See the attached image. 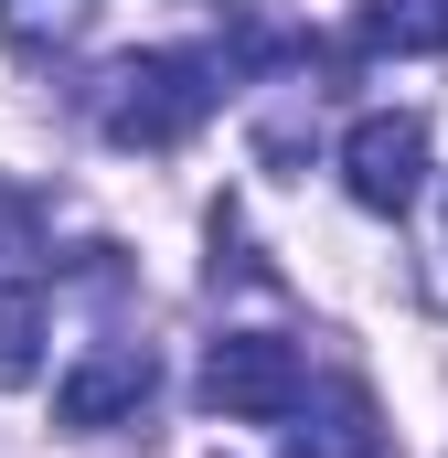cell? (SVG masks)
Segmentation results:
<instances>
[{
	"label": "cell",
	"instance_id": "6",
	"mask_svg": "<svg viewBox=\"0 0 448 458\" xmlns=\"http://www.w3.org/2000/svg\"><path fill=\"white\" fill-rule=\"evenodd\" d=\"M352 43L363 54H448V0H363Z\"/></svg>",
	"mask_w": 448,
	"mask_h": 458
},
{
	"label": "cell",
	"instance_id": "5",
	"mask_svg": "<svg viewBox=\"0 0 448 458\" xmlns=\"http://www.w3.org/2000/svg\"><path fill=\"white\" fill-rule=\"evenodd\" d=\"M299 416H310V427H289V458H384V437H374V405H363L352 384L299 394Z\"/></svg>",
	"mask_w": 448,
	"mask_h": 458
},
{
	"label": "cell",
	"instance_id": "8",
	"mask_svg": "<svg viewBox=\"0 0 448 458\" xmlns=\"http://www.w3.org/2000/svg\"><path fill=\"white\" fill-rule=\"evenodd\" d=\"M86 11H97V0H0V43L43 64V54H65V43L86 32Z\"/></svg>",
	"mask_w": 448,
	"mask_h": 458
},
{
	"label": "cell",
	"instance_id": "3",
	"mask_svg": "<svg viewBox=\"0 0 448 458\" xmlns=\"http://www.w3.org/2000/svg\"><path fill=\"white\" fill-rule=\"evenodd\" d=\"M341 192L363 214H417L427 203V117L406 107H374L341 128Z\"/></svg>",
	"mask_w": 448,
	"mask_h": 458
},
{
	"label": "cell",
	"instance_id": "4",
	"mask_svg": "<svg viewBox=\"0 0 448 458\" xmlns=\"http://www.w3.org/2000/svg\"><path fill=\"white\" fill-rule=\"evenodd\" d=\"M150 394H160V352L150 342H97L65 384H54V416H65L75 437H97V427H128Z\"/></svg>",
	"mask_w": 448,
	"mask_h": 458
},
{
	"label": "cell",
	"instance_id": "7",
	"mask_svg": "<svg viewBox=\"0 0 448 458\" xmlns=\"http://www.w3.org/2000/svg\"><path fill=\"white\" fill-rule=\"evenodd\" d=\"M43 331H54V299L32 277H11L0 288V384H32L43 373Z\"/></svg>",
	"mask_w": 448,
	"mask_h": 458
},
{
	"label": "cell",
	"instance_id": "1",
	"mask_svg": "<svg viewBox=\"0 0 448 458\" xmlns=\"http://www.w3.org/2000/svg\"><path fill=\"white\" fill-rule=\"evenodd\" d=\"M224 107V54H117L108 75L86 86V117L108 149H182L203 117Z\"/></svg>",
	"mask_w": 448,
	"mask_h": 458
},
{
	"label": "cell",
	"instance_id": "9",
	"mask_svg": "<svg viewBox=\"0 0 448 458\" xmlns=\"http://www.w3.org/2000/svg\"><path fill=\"white\" fill-rule=\"evenodd\" d=\"M417 299H427V310H448V192H438V225H427V245H417Z\"/></svg>",
	"mask_w": 448,
	"mask_h": 458
},
{
	"label": "cell",
	"instance_id": "2",
	"mask_svg": "<svg viewBox=\"0 0 448 458\" xmlns=\"http://www.w3.org/2000/svg\"><path fill=\"white\" fill-rule=\"evenodd\" d=\"M299 394H310V362H299V342H278V331H224L203 352V405L235 416V427H289Z\"/></svg>",
	"mask_w": 448,
	"mask_h": 458
}]
</instances>
